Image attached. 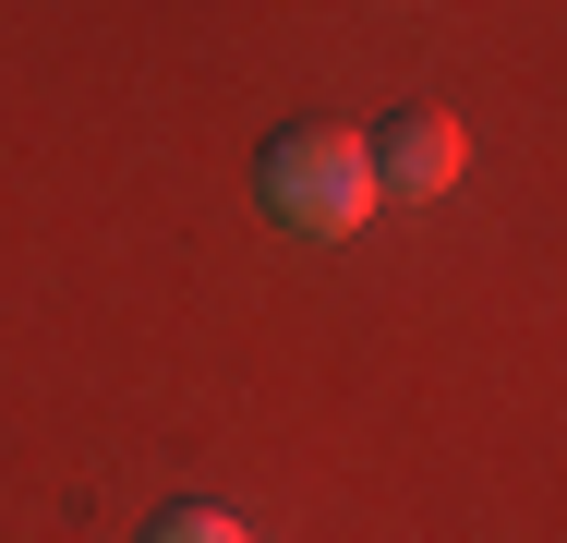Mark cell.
I'll list each match as a JSON object with an SVG mask.
<instances>
[{"label": "cell", "instance_id": "6da1fadb", "mask_svg": "<svg viewBox=\"0 0 567 543\" xmlns=\"http://www.w3.org/2000/svg\"><path fill=\"white\" fill-rule=\"evenodd\" d=\"M254 194H266L278 229H302V242H350V229L374 217V145L339 133V121H290V133L266 145Z\"/></svg>", "mask_w": 567, "mask_h": 543}, {"label": "cell", "instance_id": "7a4b0ae2", "mask_svg": "<svg viewBox=\"0 0 567 543\" xmlns=\"http://www.w3.org/2000/svg\"><path fill=\"white\" fill-rule=\"evenodd\" d=\"M362 145H374V194H411V206H423V194H447L458 157H471V133H458L447 109H399V121H386V133H362Z\"/></svg>", "mask_w": 567, "mask_h": 543}, {"label": "cell", "instance_id": "3957f363", "mask_svg": "<svg viewBox=\"0 0 567 543\" xmlns=\"http://www.w3.org/2000/svg\"><path fill=\"white\" fill-rule=\"evenodd\" d=\"M145 543H254V532H241L229 508H169V520H157Z\"/></svg>", "mask_w": 567, "mask_h": 543}]
</instances>
